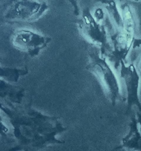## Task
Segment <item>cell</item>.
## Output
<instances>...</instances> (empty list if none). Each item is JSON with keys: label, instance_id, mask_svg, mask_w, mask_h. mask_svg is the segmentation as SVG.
Wrapping results in <instances>:
<instances>
[{"label": "cell", "instance_id": "obj_13", "mask_svg": "<svg viewBox=\"0 0 141 151\" xmlns=\"http://www.w3.org/2000/svg\"><path fill=\"white\" fill-rule=\"evenodd\" d=\"M139 71L141 73V58H140V60H139Z\"/></svg>", "mask_w": 141, "mask_h": 151}, {"label": "cell", "instance_id": "obj_2", "mask_svg": "<svg viewBox=\"0 0 141 151\" xmlns=\"http://www.w3.org/2000/svg\"><path fill=\"white\" fill-rule=\"evenodd\" d=\"M90 61L86 69L95 76L104 88L113 106L121 97L120 88L111 66L107 61V57L101 54L100 49L94 45L88 48Z\"/></svg>", "mask_w": 141, "mask_h": 151}, {"label": "cell", "instance_id": "obj_4", "mask_svg": "<svg viewBox=\"0 0 141 151\" xmlns=\"http://www.w3.org/2000/svg\"><path fill=\"white\" fill-rule=\"evenodd\" d=\"M77 23L83 36L92 45L100 49L101 54L109 57L112 51V45L108 39L105 26L97 20L88 8L84 9Z\"/></svg>", "mask_w": 141, "mask_h": 151}, {"label": "cell", "instance_id": "obj_12", "mask_svg": "<svg viewBox=\"0 0 141 151\" xmlns=\"http://www.w3.org/2000/svg\"><path fill=\"white\" fill-rule=\"evenodd\" d=\"M94 1H95L97 2H99L100 3H102L103 4H104V5L106 6L107 4L109 3L110 0H94Z\"/></svg>", "mask_w": 141, "mask_h": 151}, {"label": "cell", "instance_id": "obj_1", "mask_svg": "<svg viewBox=\"0 0 141 151\" xmlns=\"http://www.w3.org/2000/svg\"><path fill=\"white\" fill-rule=\"evenodd\" d=\"M1 109L8 115L21 149L39 150L65 143L56 137L67 130L58 117L43 115L30 106L8 107L1 104Z\"/></svg>", "mask_w": 141, "mask_h": 151}, {"label": "cell", "instance_id": "obj_9", "mask_svg": "<svg viewBox=\"0 0 141 151\" xmlns=\"http://www.w3.org/2000/svg\"><path fill=\"white\" fill-rule=\"evenodd\" d=\"M28 73V69L26 67L23 69H16L11 68H0V76L1 79L9 83H16L21 76H24Z\"/></svg>", "mask_w": 141, "mask_h": 151}, {"label": "cell", "instance_id": "obj_10", "mask_svg": "<svg viewBox=\"0 0 141 151\" xmlns=\"http://www.w3.org/2000/svg\"><path fill=\"white\" fill-rule=\"evenodd\" d=\"M68 1L72 4L73 8V13L75 16H79L80 14V8L78 6V0H68Z\"/></svg>", "mask_w": 141, "mask_h": 151}, {"label": "cell", "instance_id": "obj_14", "mask_svg": "<svg viewBox=\"0 0 141 151\" xmlns=\"http://www.w3.org/2000/svg\"><path fill=\"white\" fill-rule=\"evenodd\" d=\"M133 1H141V0H133Z\"/></svg>", "mask_w": 141, "mask_h": 151}, {"label": "cell", "instance_id": "obj_5", "mask_svg": "<svg viewBox=\"0 0 141 151\" xmlns=\"http://www.w3.org/2000/svg\"><path fill=\"white\" fill-rule=\"evenodd\" d=\"M51 41V38L42 35L30 30L13 31L11 35L13 46L18 50L26 53L30 58L38 55Z\"/></svg>", "mask_w": 141, "mask_h": 151}, {"label": "cell", "instance_id": "obj_8", "mask_svg": "<svg viewBox=\"0 0 141 151\" xmlns=\"http://www.w3.org/2000/svg\"><path fill=\"white\" fill-rule=\"evenodd\" d=\"M122 141V147L141 150V132L139 129L135 115L132 118L128 134Z\"/></svg>", "mask_w": 141, "mask_h": 151}, {"label": "cell", "instance_id": "obj_6", "mask_svg": "<svg viewBox=\"0 0 141 151\" xmlns=\"http://www.w3.org/2000/svg\"><path fill=\"white\" fill-rule=\"evenodd\" d=\"M120 77L124 80L127 91V113L129 114L134 108L141 112V103L139 96L140 76L133 63L127 64L125 60L120 63Z\"/></svg>", "mask_w": 141, "mask_h": 151}, {"label": "cell", "instance_id": "obj_7", "mask_svg": "<svg viewBox=\"0 0 141 151\" xmlns=\"http://www.w3.org/2000/svg\"><path fill=\"white\" fill-rule=\"evenodd\" d=\"M24 96V89L20 87L13 86L8 82L1 79V98H5L6 106H13L21 103Z\"/></svg>", "mask_w": 141, "mask_h": 151}, {"label": "cell", "instance_id": "obj_11", "mask_svg": "<svg viewBox=\"0 0 141 151\" xmlns=\"http://www.w3.org/2000/svg\"><path fill=\"white\" fill-rule=\"evenodd\" d=\"M135 117H136V119H137L139 129L140 132H141V112L137 111V113H136Z\"/></svg>", "mask_w": 141, "mask_h": 151}, {"label": "cell", "instance_id": "obj_3", "mask_svg": "<svg viewBox=\"0 0 141 151\" xmlns=\"http://www.w3.org/2000/svg\"><path fill=\"white\" fill-rule=\"evenodd\" d=\"M48 8L46 0H10L3 17L9 22H31L40 19Z\"/></svg>", "mask_w": 141, "mask_h": 151}]
</instances>
